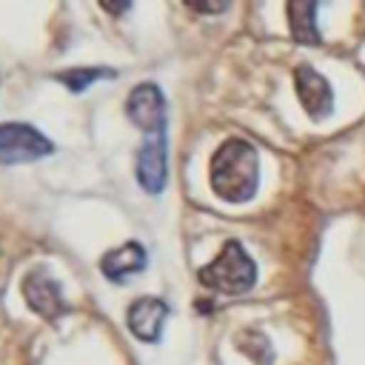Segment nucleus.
I'll list each match as a JSON object with an SVG mask.
<instances>
[{"instance_id": "1", "label": "nucleus", "mask_w": 365, "mask_h": 365, "mask_svg": "<svg viewBox=\"0 0 365 365\" xmlns=\"http://www.w3.org/2000/svg\"><path fill=\"white\" fill-rule=\"evenodd\" d=\"M259 157L248 140L231 137L211 157V188L225 202H245L257 194Z\"/></svg>"}, {"instance_id": "2", "label": "nucleus", "mask_w": 365, "mask_h": 365, "mask_svg": "<svg viewBox=\"0 0 365 365\" xmlns=\"http://www.w3.org/2000/svg\"><path fill=\"white\" fill-rule=\"evenodd\" d=\"M197 277L205 288H214L220 294H242L257 282V265L237 240H228L222 251L200 268Z\"/></svg>"}, {"instance_id": "10", "label": "nucleus", "mask_w": 365, "mask_h": 365, "mask_svg": "<svg viewBox=\"0 0 365 365\" xmlns=\"http://www.w3.org/2000/svg\"><path fill=\"white\" fill-rule=\"evenodd\" d=\"M288 20H291V34L297 43L305 46H317L319 43V31H317V3L308 0H294L285 6Z\"/></svg>"}, {"instance_id": "9", "label": "nucleus", "mask_w": 365, "mask_h": 365, "mask_svg": "<svg viewBox=\"0 0 365 365\" xmlns=\"http://www.w3.org/2000/svg\"><path fill=\"white\" fill-rule=\"evenodd\" d=\"M145 251L140 242H125V245H117L111 251H106L100 257V271L111 279V282H123L128 279L131 274H140L145 268Z\"/></svg>"}, {"instance_id": "13", "label": "nucleus", "mask_w": 365, "mask_h": 365, "mask_svg": "<svg viewBox=\"0 0 365 365\" xmlns=\"http://www.w3.org/2000/svg\"><path fill=\"white\" fill-rule=\"evenodd\" d=\"M185 6L194 9V11H222V9H225V3H222V6H214V3H208V6H205V3H185Z\"/></svg>"}, {"instance_id": "11", "label": "nucleus", "mask_w": 365, "mask_h": 365, "mask_svg": "<svg viewBox=\"0 0 365 365\" xmlns=\"http://www.w3.org/2000/svg\"><path fill=\"white\" fill-rule=\"evenodd\" d=\"M237 348H240L245 356H251L254 365H271V362H274V348H271L268 336H265L262 331H257V328H245V331H240V336H237Z\"/></svg>"}, {"instance_id": "8", "label": "nucleus", "mask_w": 365, "mask_h": 365, "mask_svg": "<svg viewBox=\"0 0 365 365\" xmlns=\"http://www.w3.org/2000/svg\"><path fill=\"white\" fill-rule=\"evenodd\" d=\"M171 308L157 297H140L128 305V331L143 342H157Z\"/></svg>"}, {"instance_id": "3", "label": "nucleus", "mask_w": 365, "mask_h": 365, "mask_svg": "<svg viewBox=\"0 0 365 365\" xmlns=\"http://www.w3.org/2000/svg\"><path fill=\"white\" fill-rule=\"evenodd\" d=\"M54 151L51 140L29 123H0V165L34 163Z\"/></svg>"}, {"instance_id": "7", "label": "nucleus", "mask_w": 365, "mask_h": 365, "mask_svg": "<svg viewBox=\"0 0 365 365\" xmlns=\"http://www.w3.org/2000/svg\"><path fill=\"white\" fill-rule=\"evenodd\" d=\"M165 131L145 137L137 151V180L148 194H160L165 188Z\"/></svg>"}, {"instance_id": "4", "label": "nucleus", "mask_w": 365, "mask_h": 365, "mask_svg": "<svg viewBox=\"0 0 365 365\" xmlns=\"http://www.w3.org/2000/svg\"><path fill=\"white\" fill-rule=\"evenodd\" d=\"M125 114L140 131H145V137L163 134L165 131V100H163V91L154 83H140L128 94Z\"/></svg>"}, {"instance_id": "12", "label": "nucleus", "mask_w": 365, "mask_h": 365, "mask_svg": "<svg viewBox=\"0 0 365 365\" xmlns=\"http://www.w3.org/2000/svg\"><path fill=\"white\" fill-rule=\"evenodd\" d=\"M100 77H114V71L111 68H68V71H60V74H54V80L57 83H63L68 91H74V94H80V91H86L94 80H100Z\"/></svg>"}, {"instance_id": "6", "label": "nucleus", "mask_w": 365, "mask_h": 365, "mask_svg": "<svg viewBox=\"0 0 365 365\" xmlns=\"http://www.w3.org/2000/svg\"><path fill=\"white\" fill-rule=\"evenodd\" d=\"M294 86H297V97H299L302 108H305L314 120H322V117L331 114V108H334L331 83H328L314 66H297V71H294Z\"/></svg>"}, {"instance_id": "5", "label": "nucleus", "mask_w": 365, "mask_h": 365, "mask_svg": "<svg viewBox=\"0 0 365 365\" xmlns=\"http://www.w3.org/2000/svg\"><path fill=\"white\" fill-rule=\"evenodd\" d=\"M23 297L31 311H37L43 319L54 322L66 314V297L54 277H48L43 268H34L23 277Z\"/></svg>"}]
</instances>
